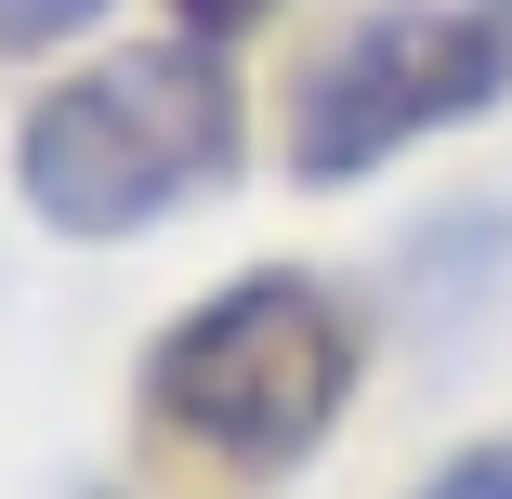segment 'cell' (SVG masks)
Listing matches in <instances>:
<instances>
[{
  "label": "cell",
  "mask_w": 512,
  "mask_h": 499,
  "mask_svg": "<svg viewBox=\"0 0 512 499\" xmlns=\"http://www.w3.org/2000/svg\"><path fill=\"white\" fill-rule=\"evenodd\" d=\"M421 499H512V434H499V447H460Z\"/></svg>",
  "instance_id": "obj_5"
},
{
  "label": "cell",
  "mask_w": 512,
  "mask_h": 499,
  "mask_svg": "<svg viewBox=\"0 0 512 499\" xmlns=\"http://www.w3.org/2000/svg\"><path fill=\"white\" fill-rule=\"evenodd\" d=\"M145 394H158V421L184 447H211L237 473H289L342 421V394H355V316L302 263L237 276L145 355Z\"/></svg>",
  "instance_id": "obj_2"
},
{
  "label": "cell",
  "mask_w": 512,
  "mask_h": 499,
  "mask_svg": "<svg viewBox=\"0 0 512 499\" xmlns=\"http://www.w3.org/2000/svg\"><path fill=\"white\" fill-rule=\"evenodd\" d=\"M184 14H197V27H237V14H263V0H184Z\"/></svg>",
  "instance_id": "obj_7"
},
{
  "label": "cell",
  "mask_w": 512,
  "mask_h": 499,
  "mask_svg": "<svg viewBox=\"0 0 512 499\" xmlns=\"http://www.w3.org/2000/svg\"><path fill=\"white\" fill-rule=\"evenodd\" d=\"M92 14H106V0H0V40H66V27H92Z\"/></svg>",
  "instance_id": "obj_6"
},
{
  "label": "cell",
  "mask_w": 512,
  "mask_h": 499,
  "mask_svg": "<svg viewBox=\"0 0 512 499\" xmlns=\"http://www.w3.org/2000/svg\"><path fill=\"white\" fill-rule=\"evenodd\" d=\"M512 92V40L486 14H460V0H381L368 27H342L316 53V79H302L289 106V171L302 184H355L381 171L394 145H421L447 119H486Z\"/></svg>",
  "instance_id": "obj_3"
},
{
  "label": "cell",
  "mask_w": 512,
  "mask_h": 499,
  "mask_svg": "<svg viewBox=\"0 0 512 499\" xmlns=\"http://www.w3.org/2000/svg\"><path fill=\"white\" fill-rule=\"evenodd\" d=\"M499 303H512V211H447L421 250L394 263V316L421 329L434 355H460Z\"/></svg>",
  "instance_id": "obj_4"
},
{
  "label": "cell",
  "mask_w": 512,
  "mask_h": 499,
  "mask_svg": "<svg viewBox=\"0 0 512 499\" xmlns=\"http://www.w3.org/2000/svg\"><path fill=\"white\" fill-rule=\"evenodd\" d=\"M14 171H27V211L53 237H132V224L184 211L197 184L237 171V79L197 53V40L106 53V66L53 79L40 106H27Z\"/></svg>",
  "instance_id": "obj_1"
},
{
  "label": "cell",
  "mask_w": 512,
  "mask_h": 499,
  "mask_svg": "<svg viewBox=\"0 0 512 499\" xmlns=\"http://www.w3.org/2000/svg\"><path fill=\"white\" fill-rule=\"evenodd\" d=\"M486 27H499V40H512V0H486Z\"/></svg>",
  "instance_id": "obj_8"
}]
</instances>
